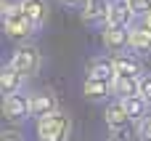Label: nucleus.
I'll list each match as a JSON object with an SVG mask.
<instances>
[{"instance_id": "7", "label": "nucleus", "mask_w": 151, "mask_h": 141, "mask_svg": "<svg viewBox=\"0 0 151 141\" xmlns=\"http://www.w3.org/2000/svg\"><path fill=\"white\" fill-rule=\"evenodd\" d=\"M82 96L90 104H109V99H114V85L109 80H98V77H85L82 83Z\"/></svg>"}, {"instance_id": "5", "label": "nucleus", "mask_w": 151, "mask_h": 141, "mask_svg": "<svg viewBox=\"0 0 151 141\" xmlns=\"http://www.w3.org/2000/svg\"><path fill=\"white\" fill-rule=\"evenodd\" d=\"M3 117L8 123L21 125L24 120L32 117V107H29V93H13V96H3Z\"/></svg>"}, {"instance_id": "8", "label": "nucleus", "mask_w": 151, "mask_h": 141, "mask_svg": "<svg viewBox=\"0 0 151 141\" xmlns=\"http://www.w3.org/2000/svg\"><path fill=\"white\" fill-rule=\"evenodd\" d=\"M111 61H114V72L119 77H138L141 80L146 75V67L135 53H117V56H111Z\"/></svg>"}, {"instance_id": "3", "label": "nucleus", "mask_w": 151, "mask_h": 141, "mask_svg": "<svg viewBox=\"0 0 151 141\" xmlns=\"http://www.w3.org/2000/svg\"><path fill=\"white\" fill-rule=\"evenodd\" d=\"M3 29H5V35H8L11 40H19V43L32 40V37H35V32H37V27L32 24V19L24 13V8H21V5H19L16 11H11V13H5V16H3Z\"/></svg>"}, {"instance_id": "17", "label": "nucleus", "mask_w": 151, "mask_h": 141, "mask_svg": "<svg viewBox=\"0 0 151 141\" xmlns=\"http://www.w3.org/2000/svg\"><path fill=\"white\" fill-rule=\"evenodd\" d=\"M114 99H127V96H138L141 93V80L138 77H114Z\"/></svg>"}, {"instance_id": "6", "label": "nucleus", "mask_w": 151, "mask_h": 141, "mask_svg": "<svg viewBox=\"0 0 151 141\" xmlns=\"http://www.w3.org/2000/svg\"><path fill=\"white\" fill-rule=\"evenodd\" d=\"M101 43H104V48H106L109 56L125 53L130 48V27H104Z\"/></svg>"}, {"instance_id": "19", "label": "nucleus", "mask_w": 151, "mask_h": 141, "mask_svg": "<svg viewBox=\"0 0 151 141\" xmlns=\"http://www.w3.org/2000/svg\"><path fill=\"white\" fill-rule=\"evenodd\" d=\"M135 136L141 141H151V115L143 117L141 123H135Z\"/></svg>"}, {"instance_id": "2", "label": "nucleus", "mask_w": 151, "mask_h": 141, "mask_svg": "<svg viewBox=\"0 0 151 141\" xmlns=\"http://www.w3.org/2000/svg\"><path fill=\"white\" fill-rule=\"evenodd\" d=\"M8 64L16 67L24 77H35V75L42 69V51H40L35 43H19Z\"/></svg>"}, {"instance_id": "16", "label": "nucleus", "mask_w": 151, "mask_h": 141, "mask_svg": "<svg viewBox=\"0 0 151 141\" xmlns=\"http://www.w3.org/2000/svg\"><path fill=\"white\" fill-rule=\"evenodd\" d=\"M122 104H125V109H127V115H130V120L133 123H141L143 117H149V101L138 93V96H127V99H122Z\"/></svg>"}, {"instance_id": "24", "label": "nucleus", "mask_w": 151, "mask_h": 141, "mask_svg": "<svg viewBox=\"0 0 151 141\" xmlns=\"http://www.w3.org/2000/svg\"><path fill=\"white\" fill-rule=\"evenodd\" d=\"M64 8H85V3L88 0H58Z\"/></svg>"}, {"instance_id": "9", "label": "nucleus", "mask_w": 151, "mask_h": 141, "mask_svg": "<svg viewBox=\"0 0 151 141\" xmlns=\"http://www.w3.org/2000/svg\"><path fill=\"white\" fill-rule=\"evenodd\" d=\"M104 123H106V128L109 131H117V128H130V115H127V109H125V104H122V99H111L109 104H106V109H104Z\"/></svg>"}, {"instance_id": "4", "label": "nucleus", "mask_w": 151, "mask_h": 141, "mask_svg": "<svg viewBox=\"0 0 151 141\" xmlns=\"http://www.w3.org/2000/svg\"><path fill=\"white\" fill-rule=\"evenodd\" d=\"M29 107H32V117H35V120H42V117L56 115V112L61 109L58 96H56V91H50V88H37V91H32V93H29Z\"/></svg>"}, {"instance_id": "18", "label": "nucleus", "mask_w": 151, "mask_h": 141, "mask_svg": "<svg viewBox=\"0 0 151 141\" xmlns=\"http://www.w3.org/2000/svg\"><path fill=\"white\" fill-rule=\"evenodd\" d=\"M125 3L130 5V11H133L135 16H143V19H146L151 13V0H125Z\"/></svg>"}, {"instance_id": "25", "label": "nucleus", "mask_w": 151, "mask_h": 141, "mask_svg": "<svg viewBox=\"0 0 151 141\" xmlns=\"http://www.w3.org/2000/svg\"><path fill=\"white\" fill-rule=\"evenodd\" d=\"M143 21H146V24H149V27H151V13H149V16H146V19H143Z\"/></svg>"}, {"instance_id": "20", "label": "nucleus", "mask_w": 151, "mask_h": 141, "mask_svg": "<svg viewBox=\"0 0 151 141\" xmlns=\"http://www.w3.org/2000/svg\"><path fill=\"white\" fill-rule=\"evenodd\" d=\"M109 141H133V131L130 128H117L109 133Z\"/></svg>"}, {"instance_id": "22", "label": "nucleus", "mask_w": 151, "mask_h": 141, "mask_svg": "<svg viewBox=\"0 0 151 141\" xmlns=\"http://www.w3.org/2000/svg\"><path fill=\"white\" fill-rule=\"evenodd\" d=\"M141 96L149 101V107H151V75H143L141 77Z\"/></svg>"}, {"instance_id": "23", "label": "nucleus", "mask_w": 151, "mask_h": 141, "mask_svg": "<svg viewBox=\"0 0 151 141\" xmlns=\"http://www.w3.org/2000/svg\"><path fill=\"white\" fill-rule=\"evenodd\" d=\"M19 5H21V0H0V16H5V13L16 11Z\"/></svg>"}, {"instance_id": "14", "label": "nucleus", "mask_w": 151, "mask_h": 141, "mask_svg": "<svg viewBox=\"0 0 151 141\" xmlns=\"http://www.w3.org/2000/svg\"><path fill=\"white\" fill-rule=\"evenodd\" d=\"M88 77H98V80H109V83H114L117 72H114V61H111V56H96V59L88 64Z\"/></svg>"}, {"instance_id": "21", "label": "nucleus", "mask_w": 151, "mask_h": 141, "mask_svg": "<svg viewBox=\"0 0 151 141\" xmlns=\"http://www.w3.org/2000/svg\"><path fill=\"white\" fill-rule=\"evenodd\" d=\"M0 141H27V139H24L21 128H8V131L0 133Z\"/></svg>"}, {"instance_id": "13", "label": "nucleus", "mask_w": 151, "mask_h": 141, "mask_svg": "<svg viewBox=\"0 0 151 141\" xmlns=\"http://www.w3.org/2000/svg\"><path fill=\"white\" fill-rule=\"evenodd\" d=\"M109 3H111V0H88L85 8H82V21H85V24H104V27H106Z\"/></svg>"}, {"instance_id": "1", "label": "nucleus", "mask_w": 151, "mask_h": 141, "mask_svg": "<svg viewBox=\"0 0 151 141\" xmlns=\"http://www.w3.org/2000/svg\"><path fill=\"white\" fill-rule=\"evenodd\" d=\"M35 133H37V141H69L72 133H74V120H72L69 112L58 109L56 115H48V117L37 120Z\"/></svg>"}, {"instance_id": "10", "label": "nucleus", "mask_w": 151, "mask_h": 141, "mask_svg": "<svg viewBox=\"0 0 151 141\" xmlns=\"http://www.w3.org/2000/svg\"><path fill=\"white\" fill-rule=\"evenodd\" d=\"M133 24H135V13L130 11V5L125 0H111L109 3L106 27H133Z\"/></svg>"}, {"instance_id": "11", "label": "nucleus", "mask_w": 151, "mask_h": 141, "mask_svg": "<svg viewBox=\"0 0 151 141\" xmlns=\"http://www.w3.org/2000/svg\"><path fill=\"white\" fill-rule=\"evenodd\" d=\"M24 83H27V77H24L16 67H11V64H5V67H3V72H0V91H3V96L21 93Z\"/></svg>"}, {"instance_id": "12", "label": "nucleus", "mask_w": 151, "mask_h": 141, "mask_svg": "<svg viewBox=\"0 0 151 141\" xmlns=\"http://www.w3.org/2000/svg\"><path fill=\"white\" fill-rule=\"evenodd\" d=\"M130 51L133 53H151V27L146 21L130 27Z\"/></svg>"}, {"instance_id": "15", "label": "nucleus", "mask_w": 151, "mask_h": 141, "mask_svg": "<svg viewBox=\"0 0 151 141\" xmlns=\"http://www.w3.org/2000/svg\"><path fill=\"white\" fill-rule=\"evenodd\" d=\"M21 8H24V13L32 19V24L40 29L45 21H48V3L45 0H21Z\"/></svg>"}]
</instances>
